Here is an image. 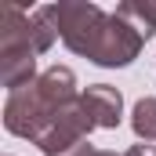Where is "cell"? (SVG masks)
Wrapping results in <instances>:
<instances>
[{
    "instance_id": "cell-1",
    "label": "cell",
    "mask_w": 156,
    "mask_h": 156,
    "mask_svg": "<svg viewBox=\"0 0 156 156\" xmlns=\"http://www.w3.org/2000/svg\"><path fill=\"white\" fill-rule=\"evenodd\" d=\"M37 40L33 18L18 4L0 7V80L7 91H22L37 83Z\"/></svg>"
},
{
    "instance_id": "cell-2",
    "label": "cell",
    "mask_w": 156,
    "mask_h": 156,
    "mask_svg": "<svg viewBox=\"0 0 156 156\" xmlns=\"http://www.w3.org/2000/svg\"><path fill=\"white\" fill-rule=\"evenodd\" d=\"M58 113H62V109H55V105L40 94L37 83H29V87L7 94V102H4V127H7L15 138H26V142L37 145L40 138H44V131L55 123Z\"/></svg>"
},
{
    "instance_id": "cell-3",
    "label": "cell",
    "mask_w": 156,
    "mask_h": 156,
    "mask_svg": "<svg viewBox=\"0 0 156 156\" xmlns=\"http://www.w3.org/2000/svg\"><path fill=\"white\" fill-rule=\"evenodd\" d=\"M142 44H145V37L138 33V26H131L127 18H120L113 11L105 18V26L98 29L87 58L94 66H102V69H123V66H131L142 55Z\"/></svg>"
},
{
    "instance_id": "cell-4",
    "label": "cell",
    "mask_w": 156,
    "mask_h": 156,
    "mask_svg": "<svg viewBox=\"0 0 156 156\" xmlns=\"http://www.w3.org/2000/svg\"><path fill=\"white\" fill-rule=\"evenodd\" d=\"M55 18H58V33L62 44L73 51V55H91V44L98 37V29L105 26V11L98 4H87V0H62L55 4Z\"/></svg>"
},
{
    "instance_id": "cell-5",
    "label": "cell",
    "mask_w": 156,
    "mask_h": 156,
    "mask_svg": "<svg viewBox=\"0 0 156 156\" xmlns=\"http://www.w3.org/2000/svg\"><path fill=\"white\" fill-rule=\"evenodd\" d=\"M80 105L87 109V116L102 131H116L123 120V94L113 83H91L87 91H80Z\"/></svg>"
},
{
    "instance_id": "cell-6",
    "label": "cell",
    "mask_w": 156,
    "mask_h": 156,
    "mask_svg": "<svg viewBox=\"0 0 156 156\" xmlns=\"http://www.w3.org/2000/svg\"><path fill=\"white\" fill-rule=\"evenodd\" d=\"M29 18H33V40H37V51H40V55L51 51L55 40H62V33H58V18H55V4L37 7Z\"/></svg>"
},
{
    "instance_id": "cell-7",
    "label": "cell",
    "mask_w": 156,
    "mask_h": 156,
    "mask_svg": "<svg viewBox=\"0 0 156 156\" xmlns=\"http://www.w3.org/2000/svg\"><path fill=\"white\" fill-rule=\"evenodd\" d=\"M120 18H127L131 26H138V33L149 40L156 33V0H127L116 7Z\"/></svg>"
},
{
    "instance_id": "cell-8",
    "label": "cell",
    "mask_w": 156,
    "mask_h": 156,
    "mask_svg": "<svg viewBox=\"0 0 156 156\" xmlns=\"http://www.w3.org/2000/svg\"><path fill=\"white\" fill-rule=\"evenodd\" d=\"M131 127L138 134V142H156V98H138L134 113H131Z\"/></svg>"
},
{
    "instance_id": "cell-9",
    "label": "cell",
    "mask_w": 156,
    "mask_h": 156,
    "mask_svg": "<svg viewBox=\"0 0 156 156\" xmlns=\"http://www.w3.org/2000/svg\"><path fill=\"white\" fill-rule=\"evenodd\" d=\"M98 149L91 145V138L87 142H80V145H73V149H66V153H58V156H94Z\"/></svg>"
},
{
    "instance_id": "cell-10",
    "label": "cell",
    "mask_w": 156,
    "mask_h": 156,
    "mask_svg": "<svg viewBox=\"0 0 156 156\" xmlns=\"http://www.w3.org/2000/svg\"><path fill=\"white\" fill-rule=\"evenodd\" d=\"M123 156H156V149H153V145H145V142H138V145H131Z\"/></svg>"
},
{
    "instance_id": "cell-11",
    "label": "cell",
    "mask_w": 156,
    "mask_h": 156,
    "mask_svg": "<svg viewBox=\"0 0 156 156\" xmlns=\"http://www.w3.org/2000/svg\"><path fill=\"white\" fill-rule=\"evenodd\" d=\"M94 156H120V153H109V149H98Z\"/></svg>"
}]
</instances>
